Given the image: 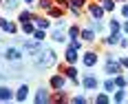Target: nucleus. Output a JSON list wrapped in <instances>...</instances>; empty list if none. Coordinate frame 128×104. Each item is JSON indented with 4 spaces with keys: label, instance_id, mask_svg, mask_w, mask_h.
Segmentation results:
<instances>
[{
    "label": "nucleus",
    "instance_id": "7c9ffc66",
    "mask_svg": "<svg viewBox=\"0 0 128 104\" xmlns=\"http://www.w3.org/2000/svg\"><path fill=\"white\" fill-rule=\"evenodd\" d=\"M108 29H110V33H119V31H122V22L110 20V22H108Z\"/></svg>",
    "mask_w": 128,
    "mask_h": 104
},
{
    "label": "nucleus",
    "instance_id": "1a4fd4ad",
    "mask_svg": "<svg viewBox=\"0 0 128 104\" xmlns=\"http://www.w3.org/2000/svg\"><path fill=\"white\" fill-rule=\"evenodd\" d=\"M33 102H36V104L51 102V93H49V89H46V86H40L38 91H36V95H33Z\"/></svg>",
    "mask_w": 128,
    "mask_h": 104
},
{
    "label": "nucleus",
    "instance_id": "dca6fc26",
    "mask_svg": "<svg viewBox=\"0 0 128 104\" xmlns=\"http://www.w3.org/2000/svg\"><path fill=\"white\" fill-rule=\"evenodd\" d=\"M36 16H38V13H33L31 9H24V11L18 13V22H33V20H36Z\"/></svg>",
    "mask_w": 128,
    "mask_h": 104
},
{
    "label": "nucleus",
    "instance_id": "0eeeda50",
    "mask_svg": "<svg viewBox=\"0 0 128 104\" xmlns=\"http://www.w3.org/2000/svg\"><path fill=\"white\" fill-rule=\"evenodd\" d=\"M2 58H4L7 62H20V60H22V51H20V49H16V47H4Z\"/></svg>",
    "mask_w": 128,
    "mask_h": 104
},
{
    "label": "nucleus",
    "instance_id": "f257e3e1",
    "mask_svg": "<svg viewBox=\"0 0 128 104\" xmlns=\"http://www.w3.org/2000/svg\"><path fill=\"white\" fill-rule=\"evenodd\" d=\"M33 64L38 69H51V66L58 64V53L51 47H42V51L38 55H33Z\"/></svg>",
    "mask_w": 128,
    "mask_h": 104
},
{
    "label": "nucleus",
    "instance_id": "49530a36",
    "mask_svg": "<svg viewBox=\"0 0 128 104\" xmlns=\"http://www.w3.org/2000/svg\"><path fill=\"white\" fill-rule=\"evenodd\" d=\"M115 2H117V0H115ZM119 2H126V0H119Z\"/></svg>",
    "mask_w": 128,
    "mask_h": 104
},
{
    "label": "nucleus",
    "instance_id": "f3484780",
    "mask_svg": "<svg viewBox=\"0 0 128 104\" xmlns=\"http://www.w3.org/2000/svg\"><path fill=\"white\" fill-rule=\"evenodd\" d=\"M11 100H13V91L9 86L0 84V102H11Z\"/></svg>",
    "mask_w": 128,
    "mask_h": 104
},
{
    "label": "nucleus",
    "instance_id": "37998d69",
    "mask_svg": "<svg viewBox=\"0 0 128 104\" xmlns=\"http://www.w3.org/2000/svg\"><path fill=\"white\" fill-rule=\"evenodd\" d=\"M119 62H122V66H124V69H128V55H124V58H122Z\"/></svg>",
    "mask_w": 128,
    "mask_h": 104
},
{
    "label": "nucleus",
    "instance_id": "a19ab883",
    "mask_svg": "<svg viewBox=\"0 0 128 104\" xmlns=\"http://www.w3.org/2000/svg\"><path fill=\"white\" fill-rule=\"evenodd\" d=\"M119 47H122V49H128V38L122 36V38H119Z\"/></svg>",
    "mask_w": 128,
    "mask_h": 104
},
{
    "label": "nucleus",
    "instance_id": "f704fd0d",
    "mask_svg": "<svg viewBox=\"0 0 128 104\" xmlns=\"http://www.w3.org/2000/svg\"><path fill=\"white\" fill-rule=\"evenodd\" d=\"M68 102H73V104H86V97H84V95H73V97H68Z\"/></svg>",
    "mask_w": 128,
    "mask_h": 104
},
{
    "label": "nucleus",
    "instance_id": "aec40b11",
    "mask_svg": "<svg viewBox=\"0 0 128 104\" xmlns=\"http://www.w3.org/2000/svg\"><path fill=\"white\" fill-rule=\"evenodd\" d=\"M88 27L93 29V31H95V33H100V36H102L104 31H106V25H104L102 20H95V18H93V20L88 22Z\"/></svg>",
    "mask_w": 128,
    "mask_h": 104
},
{
    "label": "nucleus",
    "instance_id": "72a5a7b5",
    "mask_svg": "<svg viewBox=\"0 0 128 104\" xmlns=\"http://www.w3.org/2000/svg\"><path fill=\"white\" fill-rule=\"evenodd\" d=\"M68 2H71V7H77V9H84L88 5V0H68Z\"/></svg>",
    "mask_w": 128,
    "mask_h": 104
},
{
    "label": "nucleus",
    "instance_id": "2f4dec72",
    "mask_svg": "<svg viewBox=\"0 0 128 104\" xmlns=\"http://www.w3.org/2000/svg\"><path fill=\"white\" fill-rule=\"evenodd\" d=\"M33 38L42 42V40L46 38V29H38V27H36V31H33Z\"/></svg>",
    "mask_w": 128,
    "mask_h": 104
},
{
    "label": "nucleus",
    "instance_id": "6e6552de",
    "mask_svg": "<svg viewBox=\"0 0 128 104\" xmlns=\"http://www.w3.org/2000/svg\"><path fill=\"white\" fill-rule=\"evenodd\" d=\"M82 86H84L86 91H95V89L100 86V78L93 75V73H86V75L82 78Z\"/></svg>",
    "mask_w": 128,
    "mask_h": 104
},
{
    "label": "nucleus",
    "instance_id": "20e7f679",
    "mask_svg": "<svg viewBox=\"0 0 128 104\" xmlns=\"http://www.w3.org/2000/svg\"><path fill=\"white\" fill-rule=\"evenodd\" d=\"M42 47H44V44H42L40 40H24V42H22V49L29 53V58L38 55V53L42 51Z\"/></svg>",
    "mask_w": 128,
    "mask_h": 104
},
{
    "label": "nucleus",
    "instance_id": "e433bc0d",
    "mask_svg": "<svg viewBox=\"0 0 128 104\" xmlns=\"http://www.w3.org/2000/svg\"><path fill=\"white\" fill-rule=\"evenodd\" d=\"M53 27H60V29H66V27H68V22L64 20V16H62V18H55V25H53Z\"/></svg>",
    "mask_w": 128,
    "mask_h": 104
},
{
    "label": "nucleus",
    "instance_id": "2eb2a0df",
    "mask_svg": "<svg viewBox=\"0 0 128 104\" xmlns=\"http://www.w3.org/2000/svg\"><path fill=\"white\" fill-rule=\"evenodd\" d=\"M80 38H82V42H95V40H97V33H95L90 27H82Z\"/></svg>",
    "mask_w": 128,
    "mask_h": 104
},
{
    "label": "nucleus",
    "instance_id": "cd10ccee",
    "mask_svg": "<svg viewBox=\"0 0 128 104\" xmlns=\"http://www.w3.org/2000/svg\"><path fill=\"white\" fill-rule=\"evenodd\" d=\"M36 5H38V9H42V11H49L55 2H53V0H38Z\"/></svg>",
    "mask_w": 128,
    "mask_h": 104
},
{
    "label": "nucleus",
    "instance_id": "423d86ee",
    "mask_svg": "<svg viewBox=\"0 0 128 104\" xmlns=\"http://www.w3.org/2000/svg\"><path fill=\"white\" fill-rule=\"evenodd\" d=\"M104 73H106V75H119V73H124V66H122L119 60L104 62Z\"/></svg>",
    "mask_w": 128,
    "mask_h": 104
},
{
    "label": "nucleus",
    "instance_id": "4468645a",
    "mask_svg": "<svg viewBox=\"0 0 128 104\" xmlns=\"http://www.w3.org/2000/svg\"><path fill=\"white\" fill-rule=\"evenodd\" d=\"M51 102H53V104H64V102H68L66 89H58V91H53V93H51Z\"/></svg>",
    "mask_w": 128,
    "mask_h": 104
},
{
    "label": "nucleus",
    "instance_id": "bb28decb",
    "mask_svg": "<svg viewBox=\"0 0 128 104\" xmlns=\"http://www.w3.org/2000/svg\"><path fill=\"white\" fill-rule=\"evenodd\" d=\"M102 86H104V91H106V93H113V91L117 89V86H115V80H113V78L104 80V82H102Z\"/></svg>",
    "mask_w": 128,
    "mask_h": 104
},
{
    "label": "nucleus",
    "instance_id": "f03ea898",
    "mask_svg": "<svg viewBox=\"0 0 128 104\" xmlns=\"http://www.w3.org/2000/svg\"><path fill=\"white\" fill-rule=\"evenodd\" d=\"M86 11H88V16L90 18H95V20H102L104 18V7L97 2V0H88V5H86Z\"/></svg>",
    "mask_w": 128,
    "mask_h": 104
},
{
    "label": "nucleus",
    "instance_id": "c756f323",
    "mask_svg": "<svg viewBox=\"0 0 128 104\" xmlns=\"http://www.w3.org/2000/svg\"><path fill=\"white\" fill-rule=\"evenodd\" d=\"M18 29H20V27L16 25V22H9V20H7V25H4L2 31H7V33H18Z\"/></svg>",
    "mask_w": 128,
    "mask_h": 104
},
{
    "label": "nucleus",
    "instance_id": "473e14b6",
    "mask_svg": "<svg viewBox=\"0 0 128 104\" xmlns=\"http://www.w3.org/2000/svg\"><path fill=\"white\" fill-rule=\"evenodd\" d=\"M95 102H97V104H108V102H110V97H108L106 93H97V95H95Z\"/></svg>",
    "mask_w": 128,
    "mask_h": 104
},
{
    "label": "nucleus",
    "instance_id": "58836bf2",
    "mask_svg": "<svg viewBox=\"0 0 128 104\" xmlns=\"http://www.w3.org/2000/svg\"><path fill=\"white\" fill-rule=\"evenodd\" d=\"M53 2H55V5H58V7H62L64 11H66V9H68V7H71V2H68V0H53Z\"/></svg>",
    "mask_w": 128,
    "mask_h": 104
},
{
    "label": "nucleus",
    "instance_id": "412c9836",
    "mask_svg": "<svg viewBox=\"0 0 128 104\" xmlns=\"http://www.w3.org/2000/svg\"><path fill=\"white\" fill-rule=\"evenodd\" d=\"M119 33H110V36H106V38H102V44H106V47H115V44H119Z\"/></svg>",
    "mask_w": 128,
    "mask_h": 104
},
{
    "label": "nucleus",
    "instance_id": "f8f14e48",
    "mask_svg": "<svg viewBox=\"0 0 128 104\" xmlns=\"http://www.w3.org/2000/svg\"><path fill=\"white\" fill-rule=\"evenodd\" d=\"M51 40H53V42H60V44H64V42L68 40V36H66V29L53 27V29H51Z\"/></svg>",
    "mask_w": 128,
    "mask_h": 104
},
{
    "label": "nucleus",
    "instance_id": "ea45409f",
    "mask_svg": "<svg viewBox=\"0 0 128 104\" xmlns=\"http://www.w3.org/2000/svg\"><path fill=\"white\" fill-rule=\"evenodd\" d=\"M122 18H128V0L122 5Z\"/></svg>",
    "mask_w": 128,
    "mask_h": 104
},
{
    "label": "nucleus",
    "instance_id": "c85d7f7f",
    "mask_svg": "<svg viewBox=\"0 0 128 104\" xmlns=\"http://www.w3.org/2000/svg\"><path fill=\"white\" fill-rule=\"evenodd\" d=\"M2 7L7 11H16L18 9V0H2Z\"/></svg>",
    "mask_w": 128,
    "mask_h": 104
},
{
    "label": "nucleus",
    "instance_id": "b1692460",
    "mask_svg": "<svg viewBox=\"0 0 128 104\" xmlns=\"http://www.w3.org/2000/svg\"><path fill=\"white\" fill-rule=\"evenodd\" d=\"M20 29H22V33H26V36H33L36 22H20Z\"/></svg>",
    "mask_w": 128,
    "mask_h": 104
},
{
    "label": "nucleus",
    "instance_id": "393cba45",
    "mask_svg": "<svg viewBox=\"0 0 128 104\" xmlns=\"http://www.w3.org/2000/svg\"><path fill=\"white\" fill-rule=\"evenodd\" d=\"M113 80H115V86H119V89H126L128 78H124V73H119V75H113Z\"/></svg>",
    "mask_w": 128,
    "mask_h": 104
},
{
    "label": "nucleus",
    "instance_id": "a211bd4d",
    "mask_svg": "<svg viewBox=\"0 0 128 104\" xmlns=\"http://www.w3.org/2000/svg\"><path fill=\"white\" fill-rule=\"evenodd\" d=\"M33 22H36V27H38V29H46V31L51 29L49 16H36V20H33Z\"/></svg>",
    "mask_w": 128,
    "mask_h": 104
},
{
    "label": "nucleus",
    "instance_id": "4c0bfd02",
    "mask_svg": "<svg viewBox=\"0 0 128 104\" xmlns=\"http://www.w3.org/2000/svg\"><path fill=\"white\" fill-rule=\"evenodd\" d=\"M68 44H71V47H73V49H77V51H80V49H82V38H75V40H68Z\"/></svg>",
    "mask_w": 128,
    "mask_h": 104
},
{
    "label": "nucleus",
    "instance_id": "a878e982",
    "mask_svg": "<svg viewBox=\"0 0 128 104\" xmlns=\"http://www.w3.org/2000/svg\"><path fill=\"white\" fill-rule=\"evenodd\" d=\"M100 5L104 7V11H106V13H110V11H115L117 2H115V0H100Z\"/></svg>",
    "mask_w": 128,
    "mask_h": 104
},
{
    "label": "nucleus",
    "instance_id": "5701e85b",
    "mask_svg": "<svg viewBox=\"0 0 128 104\" xmlns=\"http://www.w3.org/2000/svg\"><path fill=\"white\" fill-rule=\"evenodd\" d=\"M46 16L53 18V20H55V18H62V16H64V9H62V7H58V5H53L51 9L46 11Z\"/></svg>",
    "mask_w": 128,
    "mask_h": 104
},
{
    "label": "nucleus",
    "instance_id": "9b49d317",
    "mask_svg": "<svg viewBox=\"0 0 128 104\" xmlns=\"http://www.w3.org/2000/svg\"><path fill=\"white\" fill-rule=\"evenodd\" d=\"M13 100H16V102H26V100H29V84H20V86L13 91Z\"/></svg>",
    "mask_w": 128,
    "mask_h": 104
},
{
    "label": "nucleus",
    "instance_id": "c9c22d12",
    "mask_svg": "<svg viewBox=\"0 0 128 104\" xmlns=\"http://www.w3.org/2000/svg\"><path fill=\"white\" fill-rule=\"evenodd\" d=\"M66 11L71 13V16H73V18H82V9H77V7H68V9H66Z\"/></svg>",
    "mask_w": 128,
    "mask_h": 104
},
{
    "label": "nucleus",
    "instance_id": "de8ad7c7",
    "mask_svg": "<svg viewBox=\"0 0 128 104\" xmlns=\"http://www.w3.org/2000/svg\"><path fill=\"white\" fill-rule=\"evenodd\" d=\"M0 5H2V0H0Z\"/></svg>",
    "mask_w": 128,
    "mask_h": 104
},
{
    "label": "nucleus",
    "instance_id": "4be33fe9",
    "mask_svg": "<svg viewBox=\"0 0 128 104\" xmlns=\"http://www.w3.org/2000/svg\"><path fill=\"white\" fill-rule=\"evenodd\" d=\"M110 100H113L115 104H122L124 100H126V89H119V86H117L115 91H113V97H110Z\"/></svg>",
    "mask_w": 128,
    "mask_h": 104
},
{
    "label": "nucleus",
    "instance_id": "c03bdc74",
    "mask_svg": "<svg viewBox=\"0 0 128 104\" xmlns=\"http://www.w3.org/2000/svg\"><path fill=\"white\" fill-rule=\"evenodd\" d=\"M4 25H7V18H0V31L4 29Z\"/></svg>",
    "mask_w": 128,
    "mask_h": 104
},
{
    "label": "nucleus",
    "instance_id": "8fccbe9b",
    "mask_svg": "<svg viewBox=\"0 0 128 104\" xmlns=\"http://www.w3.org/2000/svg\"><path fill=\"white\" fill-rule=\"evenodd\" d=\"M97 2H100V0H97Z\"/></svg>",
    "mask_w": 128,
    "mask_h": 104
},
{
    "label": "nucleus",
    "instance_id": "6ab92c4d",
    "mask_svg": "<svg viewBox=\"0 0 128 104\" xmlns=\"http://www.w3.org/2000/svg\"><path fill=\"white\" fill-rule=\"evenodd\" d=\"M80 31H82V27H80V25H68V27H66V36H68V40L80 38Z\"/></svg>",
    "mask_w": 128,
    "mask_h": 104
},
{
    "label": "nucleus",
    "instance_id": "79ce46f5",
    "mask_svg": "<svg viewBox=\"0 0 128 104\" xmlns=\"http://www.w3.org/2000/svg\"><path fill=\"white\" fill-rule=\"evenodd\" d=\"M122 29H124V33L128 36V18H124V22H122Z\"/></svg>",
    "mask_w": 128,
    "mask_h": 104
},
{
    "label": "nucleus",
    "instance_id": "ddd939ff",
    "mask_svg": "<svg viewBox=\"0 0 128 104\" xmlns=\"http://www.w3.org/2000/svg\"><path fill=\"white\" fill-rule=\"evenodd\" d=\"M60 73H64L68 80H77V69H75V64H60Z\"/></svg>",
    "mask_w": 128,
    "mask_h": 104
},
{
    "label": "nucleus",
    "instance_id": "7ed1b4c3",
    "mask_svg": "<svg viewBox=\"0 0 128 104\" xmlns=\"http://www.w3.org/2000/svg\"><path fill=\"white\" fill-rule=\"evenodd\" d=\"M66 82H68V78H66L64 73H55V75H51V78H49V89H51V91L66 89Z\"/></svg>",
    "mask_w": 128,
    "mask_h": 104
},
{
    "label": "nucleus",
    "instance_id": "09e8293b",
    "mask_svg": "<svg viewBox=\"0 0 128 104\" xmlns=\"http://www.w3.org/2000/svg\"><path fill=\"white\" fill-rule=\"evenodd\" d=\"M126 78H128V73H126Z\"/></svg>",
    "mask_w": 128,
    "mask_h": 104
},
{
    "label": "nucleus",
    "instance_id": "39448f33",
    "mask_svg": "<svg viewBox=\"0 0 128 104\" xmlns=\"http://www.w3.org/2000/svg\"><path fill=\"white\" fill-rule=\"evenodd\" d=\"M80 60H82V64L86 66V69H93V66L100 62V55H97V51H84L80 55Z\"/></svg>",
    "mask_w": 128,
    "mask_h": 104
},
{
    "label": "nucleus",
    "instance_id": "9d476101",
    "mask_svg": "<svg viewBox=\"0 0 128 104\" xmlns=\"http://www.w3.org/2000/svg\"><path fill=\"white\" fill-rule=\"evenodd\" d=\"M77 60H80V53H77V49H73L71 44L64 49V62L66 64H77Z\"/></svg>",
    "mask_w": 128,
    "mask_h": 104
},
{
    "label": "nucleus",
    "instance_id": "a18cd8bd",
    "mask_svg": "<svg viewBox=\"0 0 128 104\" xmlns=\"http://www.w3.org/2000/svg\"><path fill=\"white\" fill-rule=\"evenodd\" d=\"M26 5H36V2H38V0H24Z\"/></svg>",
    "mask_w": 128,
    "mask_h": 104
}]
</instances>
